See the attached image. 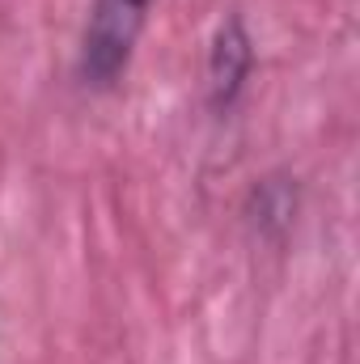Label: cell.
Here are the masks:
<instances>
[{"label":"cell","instance_id":"cell-3","mask_svg":"<svg viewBox=\"0 0 360 364\" xmlns=\"http://www.w3.org/2000/svg\"><path fill=\"white\" fill-rule=\"evenodd\" d=\"M297 212H301V186H297L292 174L255 178V186L246 191V203H242V216H246L250 233L259 242H271V246H280L292 233Z\"/></svg>","mask_w":360,"mask_h":364},{"label":"cell","instance_id":"cell-2","mask_svg":"<svg viewBox=\"0 0 360 364\" xmlns=\"http://www.w3.org/2000/svg\"><path fill=\"white\" fill-rule=\"evenodd\" d=\"M255 68H259V47H255L246 17L225 13L208 38V55H203V102L216 119H229L238 110V102L246 97L250 81H255Z\"/></svg>","mask_w":360,"mask_h":364},{"label":"cell","instance_id":"cell-1","mask_svg":"<svg viewBox=\"0 0 360 364\" xmlns=\"http://www.w3.org/2000/svg\"><path fill=\"white\" fill-rule=\"evenodd\" d=\"M157 0H90L73 77L90 93H110L132 68Z\"/></svg>","mask_w":360,"mask_h":364}]
</instances>
